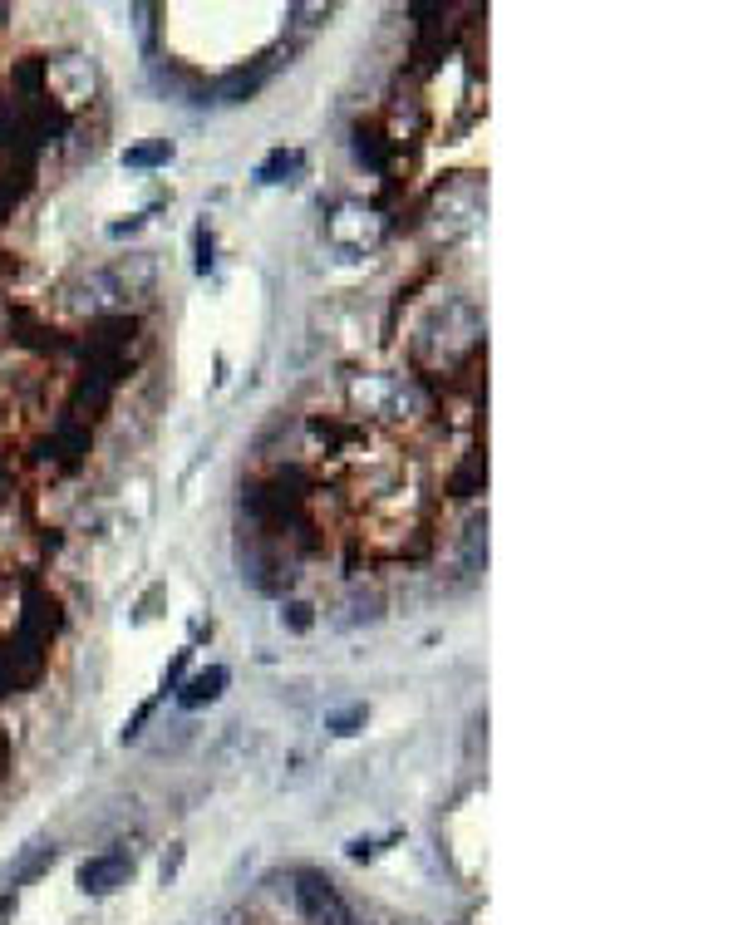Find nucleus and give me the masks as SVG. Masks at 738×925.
Returning <instances> with one entry per match:
<instances>
[{
	"label": "nucleus",
	"instance_id": "1",
	"mask_svg": "<svg viewBox=\"0 0 738 925\" xmlns=\"http://www.w3.org/2000/svg\"><path fill=\"white\" fill-rule=\"evenodd\" d=\"M345 404L355 419H384V423H414L429 413V394L419 380L389 370H365L345 380Z\"/></svg>",
	"mask_w": 738,
	"mask_h": 925
},
{
	"label": "nucleus",
	"instance_id": "2",
	"mask_svg": "<svg viewBox=\"0 0 738 925\" xmlns=\"http://www.w3.org/2000/svg\"><path fill=\"white\" fill-rule=\"evenodd\" d=\"M241 576L251 581L261 595H286L296 586V562L281 552V542L276 537H261V532H247V542H241Z\"/></svg>",
	"mask_w": 738,
	"mask_h": 925
},
{
	"label": "nucleus",
	"instance_id": "3",
	"mask_svg": "<svg viewBox=\"0 0 738 925\" xmlns=\"http://www.w3.org/2000/svg\"><path fill=\"white\" fill-rule=\"evenodd\" d=\"M40 79H45V99H50L59 114L94 104V89H99V79H94V65H89L84 55H55V59H40Z\"/></svg>",
	"mask_w": 738,
	"mask_h": 925
},
{
	"label": "nucleus",
	"instance_id": "4",
	"mask_svg": "<svg viewBox=\"0 0 738 925\" xmlns=\"http://www.w3.org/2000/svg\"><path fill=\"white\" fill-rule=\"evenodd\" d=\"M478 212H482V182L473 173H453L439 192H433L429 222L439 227L443 237H458V231H468L478 222Z\"/></svg>",
	"mask_w": 738,
	"mask_h": 925
},
{
	"label": "nucleus",
	"instance_id": "5",
	"mask_svg": "<svg viewBox=\"0 0 738 925\" xmlns=\"http://www.w3.org/2000/svg\"><path fill=\"white\" fill-rule=\"evenodd\" d=\"M290 881H296V886H290V896H296L300 916H306L310 925H355V910L345 906V896L335 891L330 876H320V871H296Z\"/></svg>",
	"mask_w": 738,
	"mask_h": 925
},
{
	"label": "nucleus",
	"instance_id": "6",
	"mask_svg": "<svg viewBox=\"0 0 738 925\" xmlns=\"http://www.w3.org/2000/svg\"><path fill=\"white\" fill-rule=\"evenodd\" d=\"M133 876V851H99L79 867V891L84 896H114Z\"/></svg>",
	"mask_w": 738,
	"mask_h": 925
},
{
	"label": "nucleus",
	"instance_id": "7",
	"mask_svg": "<svg viewBox=\"0 0 738 925\" xmlns=\"http://www.w3.org/2000/svg\"><path fill=\"white\" fill-rule=\"evenodd\" d=\"M84 453H89V423L84 419H59L50 438H45V458H50V468H79Z\"/></svg>",
	"mask_w": 738,
	"mask_h": 925
},
{
	"label": "nucleus",
	"instance_id": "8",
	"mask_svg": "<svg viewBox=\"0 0 738 925\" xmlns=\"http://www.w3.org/2000/svg\"><path fill=\"white\" fill-rule=\"evenodd\" d=\"M227 665H207V669H197V675L187 679V685H177V704L183 709H202V704H212V699H222V689H227Z\"/></svg>",
	"mask_w": 738,
	"mask_h": 925
},
{
	"label": "nucleus",
	"instance_id": "9",
	"mask_svg": "<svg viewBox=\"0 0 738 925\" xmlns=\"http://www.w3.org/2000/svg\"><path fill=\"white\" fill-rule=\"evenodd\" d=\"M300 173H306V153H300V148H271L257 163V182H261V188H281V182H296Z\"/></svg>",
	"mask_w": 738,
	"mask_h": 925
},
{
	"label": "nucleus",
	"instance_id": "10",
	"mask_svg": "<svg viewBox=\"0 0 738 925\" xmlns=\"http://www.w3.org/2000/svg\"><path fill=\"white\" fill-rule=\"evenodd\" d=\"M355 153H359V163H369L374 173H389L394 168V148H389V138H384L374 124H359L355 128Z\"/></svg>",
	"mask_w": 738,
	"mask_h": 925
},
{
	"label": "nucleus",
	"instance_id": "11",
	"mask_svg": "<svg viewBox=\"0 0 738 925\" xmlns=\"http://www.w3.org/2000/svg\"><path fill=\"white\" fill-rule=\"evenodd\" d=\"M266 75H271V59H257L251 69H237V75H227V79H222V99H227V104H247L251 94H257L261 84H266Z\"/></svg>",
	"mask_w": 738,
	"mask_h": 925
},
{
	"label": "nucleus",
	"instance_id": "12",
	"mask_svg": "<svg viewBox=\"0 0 738 925\" xmlns=\"http://www.w3.org/2000/svg\"><path fill=\"white\" fill-rule=\"evenodd\" d=\"M173 163V143L158 138V143H138V148L124 153V168H163Z\"/></svg>",
	"mask_w": 738,
	"mask_h": 925
},
{
	"label": "nucleus",
	"instance_id": "13",
	"mask_svg": "<svg viewBox=\"0 0 738 925\" xmlns=\"http://www.w3.org/2000/svg\"><path fill=\"white\" fill-rule=\"evenodd\" d=\"M345 605H349V615L340 620V625H359V620H369V625H374V620L384 615V601H379V595H374V591H369V595H365V591H355V595H349Z\"/></svg>",
	"mask_w": 738,
	"mask_h": 925
},
{
	"label": "nucleus",
	"instance_id": "14",
	"mask_svg": "<svg viewBox=\"0 0 738 925\" xmlns=\"http://www.w3.org/2000/svg\"><path fill=\"white\" fill-rule=\"evenodd\" d=\"M50 867H55V847H35V857H25L15 871H10V886H25V881H35V876L50 871Z\"/></svg>",
	"mask_w": 738,
	"mask_h": 925
},
{
	"label": "nucleus",
	"instance_id": "15",
	"mask_svg": "<svg viewBox=\"0 0 738 925\" xmlns=\"http://www.w3.org/2000/svg\"><path fill=\"white\" fill-rule=\"evenodd\" d=\"M281 625L296 630V635H306V630L316 625V605L310 601H281Z\"/></svg>",
	"mask_w": 738,
	"mask_h": 925
},
{
	"label": "nucleus",
	"instance_id": "16",
	"mask_svg": "<svg viewBox=\"0 0 738 925\" xmlns=\"http://www.w3.org/2000/svg\"><path fill=\"white\" fill-rule=\"evenodd\" d=\"M325 728H330L335 738H349V734H359V728H365V704H349V709L330 714V719H325Z\"/></svg>",
	"mask_w": 738,
	"mask_h": 925
},
{
	"label": "nucleus",
	"instance_id": "17",
	"mask_svg": "<svg viewBox=\"0 0 738 925\" xmlns=\"http://www.w3.org/2000/svg\"><path fill=\"white\" fill-rule=\"evenodd\" d=\"M207 271H212V231L197 227V276H207Z\"/></svg>",
	"mask_w": 738,
	"mask_h": 925
},
{
	"label": "nucleus",
	"instance_id": "18",
	"mask_svg": "<svg viewBox=\"0 0 738 925\" xmlns=\"http://www.w3.org/2000/svg\"><path fill=\"white\" fill-rule=\"evenodd\" d=\"M153 709H158V704H153V699H148V704H138V714H133V719H128V728H124V738H138V734H143V724H148V719H153Z\"/></svg>",
	"mask_w": 738,
	"mask_h": 925
},
{
	"label": "nucleus",
	"instance_id": "19",
	"mask_svg": "<svg viewBox=\"0 0 738 925\" xmlns=\"http://www.w3.org/2000/svg\"><path fill=\"white\" fill-rule=\"evenodd\" d=\"M183 669H187V650H177V660H173V665H167V675H163V694H167V689H177V685H183Z\"/></svg>",
	"mask_w": 738,
	"mask_h": 925
},
{
	"label": "nucleus",
	"instance_id": "20",
	"mask_svg": "<svg viewBox=\"0 0 738 925\" xmlns=\"http://www.w3.org/2000/svg\"><path fill=\"white\" fill-rule=\"evenodd\" d=\"M345 851H349V861H369L374 851H379V842H369V837H355V842H349Z\"/></svg>",
	"mask_w": 738,
	"mask_h": 925
},
{
	"label": "nucleus",
	"instance_id": "21",
	"mask_svg": "<svg viewBox=\"0 0 738 925\" xmlns=\"http://www.w3.org/2000/svg\"><path fill=\"white\" fill-rule=\"evenodd\" d=\"M177 867H183V847H173V851L163 857V867H158V871H163V881H173V876H177Z\"/></svg>",
	"mask_w": 738,
	"mask_h": 925
},
{
	"label": "nucleus",
	"instance_id": "22",
	"mask_svg": "<svg viewBox=\"0 0 738 925\" xmlns=\"http://www.w3.org/2000/svg\"><path fill=\"white\" fill-rule=\"evenodd\" d=\"M10 916H15V896H0V925H5Z\"/></svg>",
	"mask_w": 738,
	"mask_h": 925
}]
</instances>
